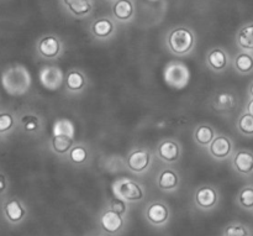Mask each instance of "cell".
<instances>
[{
    "label": "cell",
    "mask_w": 253,
    "mask_h": 236,
    "mask_svg": "<svg viewBox=\"0 0 253 236\" xmlns=\"http://www.w3.org/2000/svg\"><path fill=\"white\" fill-rule=\"evenodd\" d=\"M197 45L194 31L187 26H175L166 35V46L170 53L178 57L189 54Z\"/></svg>",
    "instance_id": "1"
},
{
    "label": "cell",
    "mask_w": 253,
    "mask_h": 236,
    "mask_svg": "<svg viewBox=\"0 0 253 236\" xmlns=\"http://www.w3.org/2000/svg\"><path fill=\"white\" fill-rule=\"evenodd\" d=\"M163 79L169 88L182 91L189 84L190 71L183 62L170 61L163 69Z\"/></svg>",
    "instance_id": "2"
},
{
    "label": "cell",
    "mask_w": 253,
    "mask_h": 236,
    "mask_svg": "<svg viewBox=\"0 0 253 236\" xmlns=\"http://www.w3.org/2000/svg\"><path fill=\"white\" fill-rule=\"evenodd\" d=\"M111 189L115 197L121 198L127 203L141 202L145 198V188L131 178H118L111 185Z\"/></svg>",
    "instance_id": "3"
},
{
    "label": "cell",
    "mask_w": 253,
    "mask_h": 236,
    "mask_svg": "<svg viewBox=\"0 0 253 236\" xmlns=\"http://www.w3.org/2000/svg\"><path fill=\"white\" fill-rule=\"evenodd\" d=\"M151 165H152V153L146 147L133 148L126 157V166L131 172L136 175L147 172Z\"/></svg>",
    "instance_id": "4"
},
{
    "label": "cell",
    "mask_w": 253,
    "mask_h": 236,
    "mask_svg": "<svg viewBox=\"0 0 253 236\" xmlns=\"http://www.w3.org/2000/svg\"><path fill=\"white\" fill-rule=\"evenodd\" d=\"M39 79L44 89L49 92H57L63 86L66 76L61 67L54 66V64H47L40 69Z\"/></svg>",
    "instance_id": "5"
},
{
    "label": "cell",
    "mask_w": 253,
    "mask_h": 236,
    "mask_svg": "<svg viewBox=\"0 0 253 236\" xmlns=\"http://www.w3.org/2000/svg\"><path fill=\"white\" fill-rule=\"evenodd\" d=\"M219 200V192L212 186H202L194 193V204L200 210H212L217 207Z\"/></svg>",
    "instance_id": "6"
},
{
    "label": "cell",
    "mask_w": 253,
    "mask_h": 236,
    "mask_svg": "<svg viewBox=\"0 0 253 236\" xmlns=\"http://www.w3.org/2000/svg\"><path fill=\"white\" fill-rule=\"evenodd\" d=\"M37 52L44 59H57L63 53V42L56 35H46L40 39Z\"/></svg>",
    "instance_id": "7"
},
{
    "label": "cell",
    "mask_w": 253,
    "mask_h": 236,
    "mask_svg": "<svg viewBox=\"0 0 253 236\" xmlns=\"http://www.w3.org/2000/svg\"><path fill=\"white\" fill-rule=\"evenodd\" d=\"M156 155L162 162L172 165V163L179 161L180 155H182V147L174 139H165L158 143Z\"/></svg>",
    "instance_id": "8"
},
{
    "label": "cell",
    "mask_w": 253,
    "mask_h": 236,
    "mask_svg": "<svg viewBox=\"0 0 253 236\" xmlns=\"http://www.w3.org/2000/svg\"><path fill=\"white\" fill-rule=\"evenodd\" d=\"M234 151V143L226 135H216L214 140L208 146V152L214 160L224 161L231 156Z\"/></svg>",
    "instance_id": "9"
},
{
    "label": "cell",
    "mask_w": 253,
    "mask_h": 236,
    "mask_svg": "<svg viewBox=\"0 0 253 236\" xmlns=\"http://www.w3.org/2000/svg\"><path fill=\"white\" fill-rule=\"evenodd\" d=\"M145 217L150 224L153 227H163L168 223L170 217V210L166 203L152 202L150 205H147L145 212Z\"/></svg>",
    "instance_id": "10"
},
{
    "label": "cell",
    "mask_w": 253,
    "mask_h": 236,
    "mask_svg": "<svg viewBox=\"0 0 253 236\" xmlns=\"http://www.w3.org/2000/svg\"><path fill=\"white\" fill-rule=\"evenodd\" d=\"M99 225L106 234H118L125 227V220L124 215L109 208L99 218Z\"/></svg>",
    "instance_id": "11"
},
{
    "label": "cell",
    "mask_w": 253,
    "mask_h": 236,
    "mask_svg": "<svg viewBox=\"0 0 253 236\" xmlns=\"http://www.w3.org/2000/svg\"><path fill=\"white\" fill-rule=\"evenodd\" d=\"M115 22L110 17H99L90 25V34L99 41H108L115 34Z\"/></svg>",
    "instance_id": "12"
},
{
    "label": "cell",
    "mask_w": 253,
    "mask_h": 236,
    "mask_svg": "<svg viewBox=\"0 0 253 236\" xmlns=\"http://www.w3.org/2000/svg\"><path fill=\"white\" fill-rule=\"evenodd\" d=\"M205 62L211 71L216 73H221L229 67L230 58L227 52L221 47H212L207 52Z\"/></svg>",
    "instance_id": "13"
},
{
    "label": "cell",
    "mask_w": 253,
    "mask_h": 236,
    "mask_svg": "<svg viewBox=\"0 0 253 236\" xmlns=\"http://www.w3.org/2000/svg\"><path fill=\"white\" fill-rule=\"evenodd\" d=\"M237 98L232 92L220 91L211 99V108L216 113H231L236 109Z\"/></svg>",
    "instance_id": "14"
},
{
    "label": "cell",
    "mask_w": 253,
    "mask_h": 236,
    "mask_svg": "<svg viewBox=\"0 0 253 236\" xmlns=\"http://www.w3.org/2000/svg\"><path fill=\"white\" fill-rule=\"evenodd\" d=\"M156 185L162 192H174L179 188L180 177L173 168H163L156 178Z\"/></svg>",
    "instance_id": "15"
},
{
    "label": "cell",
    "mask_w": 253,
    "mask_h": 236,
    "mask_svg": "<svg viewBox=\"0 0 253 236\" xmlns=\"http://www.w3.org/2000/svg\"><path fill=\"white\" fill-rule=\"evenodd\" d=\"M111 14L118 22H130L135 16V4L132 0H115L111 6Z\"/></svg>",
    "instance_id": "16"
},
{
    "label": "cell",
    "mask_w": 253,
    "mask_h": 236,
    "mask_svg": "<svg viewBox=\"0 0 253 236\" xmlns=\"http://www.w3.org/2000/svg\"><path fill=\"white\" fill-rule=\"evenodd\" d=\"M62 5L72 16L78 19H83L90 15L94 7L91 0H62Z\"/></svg>",
    "instance_id": "17"
},
{
    "label": "cell",
    "mask_w": 253,
    "mask_h": 236,
    "mask_svg": "<svg viewBox=\"0 0 253 236\" xmlns=\"http://www.w3.org/2000/svg\"><path fill=\"white\" fill-rule=\"evenodd\" d=\"M232 167L241 175L253 172V153L249 150H239L232 156Z\"/></svg>",
    "instance_id": "18"
},
{
    "label": "cell",
    "mask_w": 253,
    "mask_h": 236,
    "mask_svg": "<svg viewBox=\"0 0 253 236\" xmlns=\"http://www.w3.org/2000/svg\"><path fill=\"white\" fill-rule=\"evenodd\" d=\"M64 84H66V88L69 93L78 94L82 93L88 87V81H86L85 74L82 71H79V69H71L66 74Z\"/></svg>",
    "instance_id": "19"
},
{
    "label": "cell",
    "mask_w": 253,
    "mask_h": 236,
    "mask_svg": "<svg viewBox=\"0 0 253 236\" xmlns=\"http://www.w3.org/2000/svg\"><path fill=\"white\" fill-rule=\"evenodd\" d=\"M215 136H216V131L212 126L208 125V124H202V125L195 128L193 138H194L195 142L198 145L203 146V147H208L215 139Z\"/></svg>",
    "instance_id": "20"
},
{
    "label": "cell",
    "mask_w": 253,
    "mask_h": 236,
    "mask_svg": "<svg viewBox=\"0 0 253 236\" xmlns=\"http://www.w3.org/2000/svg\"><path fill=\"white\" fill-rule=\"evenodd\" d=\"M5 215H6L7 220L14 224L20 223L26 215V209H25L24 205L21 204V202L17 199H11L5 204L4 207Z\"/></svg>",
    "instance_id": "21"
},
{
    "label": "cell",
    "mask_w": 253,
    "mask_h": 236,
    "mask_svg": "<svg viewBox=\"0 0 253 236\" xmlns=\"http://www.w3.org/2000/svg\"><path fill=\"white\" fill-rule=\"evenodd\" d=\"M74 138L68 135H52L51 148L54 153L59 156L68 155L69 150L73 147Z\"/></svg>",
    "instance_id": "22"
},
{
    "label": "cell",
    "mask_w": 253,
    "mask_h": 236,
    "mask_svg": "<svg viewBox=\"0 0 253 236\" xmlns=\"http://www.w3.org/2000/svg\"><path fill=\"white\" fill-rule=\"evenodd\" d=\"M236 44L244 51H253V24L245 25L237 31Z\"/></svg>",
    "instance_id": "23"
},
{
    "label": "cell",
    "mask_w": 253,
    "mask_h": 236,
    "mask_svg": "<svg viewBox=\"0 0 253 236\" xmlns=\"http://www.w3.org/2000/svg\"><path fill=\"white\" fill-rule=\"evenodd\" d=\"M234 67L241 74L251 73L253 71V56L246 51L240 52L234 58Z\"/></svg>",
    "instance_id": "24"
},
{
    "label": "cell",
    "mask_w": 253,
    "mask_h": 236,
    "mask_svg": "<svg viewBox=\"0 0 253 236\" xmlns=\"http://www.w3.org/2000/svg\"><path fill=\"white\" fill-rule=\"evenodd\" d=\"M52 135H68L76 138V125L71 119H57L52 126Z\"/></svg>",
    "instance_id": "25"
},
{
    "label": "cell",
    "mask_w": 253,
    "mask_h": 236,
    "mask_svg": "<svg viewBox=\"0 0 253 236\" xmlns=\"http://www.w3.org/2000/svg\"><path fill=\"white\" fill-rule=\"evenodd\" d=\"M89 151L83 145H73L68 152V160L74 165H83L88 161Z\"/></svg>",
    "instance_id": "26"
},
{
    "label": "cell",
    "mask_w": 253,
    "mask_h": 236,
    "mask_svg": "<svg viewBox=\"0 0 253 236\" xmlns=\"http://www.w3.org/2000/svg\"><path fill=\"white\" fill-rule=\"evenodd\" d=\"M237 130L241 133L242 135L252 136L253 135V115L250 113H245L237 119Z\"/></svg>",
    "instance_id": "27"
},
{
    "label": "cell",
    "mask_w": 253,
    "mask_h": 236,
    "mask_svg": "<svg viewBox=\"0 0 253 236\" xmlns=\"http://www.w3.org/2000/svg\"><path fill=\"white\" fill-rule=\"evenodd\" d=\"M21 124L26 133H37L41 129V120L35 114H26L22 116Z\"/></svg>",
    "instance_id": "28"
},
{
    "label": "cell",
    "mask_w": 253,
    "mask_h": 236,
    "mask_svg": "<svg viewBox=\"0 0 253 236\" xmlns=\"http://www.w3.org/2000/svg\"><path fill=\"white\" fill-rule=\"evenodd\" d=\"M237 202L244 209H253V187H244L237 195Z\"/></svg>",
    "instance_id": "29"
},
{
    "label": "cell",
    "mask_w": 253,
    "mask_h": 236,
    "mask_svg": "<svg viewBox=\"0 0 253 236\" xmlns=\"http://www.w3.org/2000/svg\"><path fill=\"white\" fill-rule=\"evenodd\" d=\"M222 235H225V236H247V235H250V233L245 225L231 224V225H227V227L225 228V230L222 232Z\"/></svg>",
    "instance_id": "30"
},
{
    "label": "cell",
    "mask_w": 253,
    "mask_h": 236,
    "mask_svg": "<svg viewBox=\"0 0 253 236\" xmlns=\"http://www.w3.org/2000/svg\"><path fill=\"white\" fill-rule=\"evenodd\" d=\"M109 208L113 210H115V212H118L119 214H121L125 217V215L127 214L128 203L126 202V200L121 199V198L115 197L114 199L110 200V203H109Z\"/></svg>",
    "instance_id": "31"
},
{
    "label": "cell",
    "mask_w": 253,
    "mask_h": 236,
    "mask_svg": "<svg viewBox=\"0 0 253 236\" xmlns=\"http://www.w3.org/2000/svg\"><path fill=\"white\" fill-rule=\"evenodd\" d=\"M14 126V118L9 113L0 114V134L7 133Z\"/></svg>",
    "instance_id": "32"
},
{
    "label": "cell",
    "mask_w": 253,
    "mask_h": 236,
    "mask_svg": "<svg viewBox=\"0 0 253 236\" xmlns=\"http://www.w3.org/2000/svg\"><path fill=\"white\" fill-rule=\"evenodd\" d=\"M5 188H6V181L4 176H0V193L4 192Z\"/></svg>",
    "instance_id": "33"
},
{
    "label": "cell",
    "mask_w": 253,
    "mask_h": 236,
    "mask_svg": "<svg viewBox=\"0 0 253 236\" xmlns=\"http://www.w3.org/2000/svg\"><path fill=\"white\" fill-rule=\"evenodd\" d=\"M246 111H247V113L252 114V115H253V98L251 99V100L249 101V103H247V105H246Z\"/></svg>",
    "instance_id": "34"
},
{
    "label": "cell",
    "mask_w": 253,
    "mask_h": 236,
    "mask_svg": "<svg viewBox=\"0 0 253 236\" xmlns=\"http://www.w3.org/2000/svg\"><path fill=\"white\" fill-rule=\"evenodd\" d=\"M249 93H250V95H251V98H253V82H252L251 86H250V88H249Z\"/></svg>",
    "instance_id": "35"
},
{
    "label": "cell",
    "mask_w": 253,
    "mask_h": 236,
    "mask_svg": "<svg viewBox=\"0 0 253 236\" xmlns=\"http://www.w3.org/2000/svg\"><path fill=\"white\" fill-rule=\"evenodd\" d=\"M147 1H150V2H157V1H160V0H147Z\"/></svg>",
    "instance_id": "36"
}]
</instances>
